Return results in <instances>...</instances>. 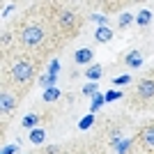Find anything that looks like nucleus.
Instances as JSON below:
<instances>
[{
  "label": "nucleus",
  "mask_w": 154,
  "mask_h": 154,
  "mask_svg": "<svg viewBox=\"0 0 154 154\" xmlns=\"http://www.w3.org/2000/svg\"><path fill=\"white\" fill-rule=\"evenodd\" d=\"M85 76L92 78V81L101 78V76H103V67H101V64H92V67H88V69H85Z\"/></svg>",
  "instance_id": "obj_10"
},
{
  "label": "nucleus",
  "mask_w": 154,
  "mask_h": 154,
  "mask_svg": "<svg viewBox=\"0 0 154 154\" xmlns=\"http://www.w3.org/2000/svg\"><path fill=\"white\" fill-rule=\"evenodd\" d=\"M154 99V74H147V76H143L136 81L134 90H131V103H145Z\"/></svg>",
  "instance_id": "obj_4"
},
{
  "label": "nucleus",
  "mask_w": 154,
  "mask_h": 154,
  "mask_svg": "<svg viewBox=\"0 0 154 154\" xmlns=\"http://www.w3.org/2000/svg\"><path fill=\"white\" fill-rule=\"evenodd\" d=\"M92 58H94V51H92V48H78V51L74 53L76 64H90Z\"/></svg>",
  "instance_id": "obj_8"
},
{
  "label": "nucleus",
  "mask_w": 154,
  "mask_h": 154,
  "mask_svg": "<svg viewBox=\"0 0 154 154\" xmlns=\"http://www.w3.org/2000/svg\"><path fill=\"white\" fill-rule=\"evenodd\" d=\"M55 28H58L60 32H64V37L76 35V30H78V16H76V12L69 9V7L60 5L58 9H55Z\"/></svg>",
  "instance_id": "obj_3"
},
{
  "label": "nucleus",
  "mask_w": 154,
  "mask_h": 154,
  "mask_svg": "<svg viewBox=\"0 0 154 154\" xmlns=\"http://www.w3.org/2000/svg\"><path fill=\"white\" fill-rule=\"evenodd\" d=\"M124 67H129V69H138L143 64V53L138 51V48H134V51H129L127 55H124Z\"/></svg>",
  "instance_id": "obj_7"
},
{
  "label": "nucleus",
  "mask_w": 154,
  "mask_h": 154,
  "mask_svg": "<svg viewBox=\"0 0 154 154\" xmlns=\"http://www.w3.org/2000/svg\"><path fill=\"white\" fill-rule=\"evenodd\" d=\"M140 154H147V152H140Z\"/></svg>",
  "instance_id": "obj_13"
},
{
  "label": "nucleus",
  "mask_w": 154,
  "mask_h": 154,
  "mask_svg": "<svg viewBox=\"0 0 154 154\" xmlns=\"http://www.w3.org/2000/svg\"><path fill=\"white\" fill-rule=\"evenodd\" d=\"M46 39H48V32H46V26L42 21H28L19 30V42L26 48H39L46 44Z\"/></svg>",
  "instance_id": "obj_1"
},
{
  "label": "nucleus",
  "mask_w": 154,
  "mask_h": 154,
  "mask_svg": "<svg viewBox=\"0 0 154 154\" xmlns=\"http://www.w3.org/2000/svg\"><path fill=\"white\" fill-rule=\"evenodd\" d=\"M35 76H37V64L30 58H19L12 64V71H9L12 83L16 85V88H23V90L35 81Z\"/></svg>",
  "instance_id": "obj_2"
},
{
  "label": "nucleus",
  "mask_w": 154,
  "mask_h": 154,
  "mask_svg": "<svg viewBox=\"0 0 154 154\" xmlns=\"http://www.w3.org/2000/svg\"><path fill=\"white\" fill-rule=\"evenodd\" d=\"M129 23H131V14H122L120 16V28H127Z\"/></svg>",
  "instance_id": "obj_11"
},
{
  "label": "nucleus",
  "mask_w": 154,
  "mask_h": 154,
  "mask_svg": "<svg viewBox=\"0 0 154 154\" xmlns=\"http://www.w3.org/2000/svg\"><path fill=\"white\" fill-rule=\"evenodd\" d=\"M81 154H97V152H81Z\"/></svg>",
  "instance_id": "obj_12"
},
{
  "label": "nucleus",
  "mask_w": 154,
  "mask_h": 154,
  "mask_svg": "<svg viewBox=\"0 0 154 154\" xmlns=\"http://www.w3.org/2000/svg\"><path fill=\"white\" fill-rule=\"evenodd\" d=\"M19 106V92H14L12 88H2L0 92V110H2V115H12L14 110Z\"/></svg>",
  "instance_id": "obj_5"
},
{
  "label": "nucleus",
  "mask_w": 154,
  "mask_h": 154,
  "mask_svg": "<svg viewBox=\"0 0 154 154\" xmlns=\"http://www.w3.org/2000/svg\"><path fill=\"white\" fill-rule=\"evenodd\" d=\"M94 39L99 42V44H108L110 39H113V30H110L108 26H99L94 30Z\"/></svg>",
  "instance_id": "obj_9"
},
{
  "label": "nucleus",
  "mask_w": 154,
  "mask_h": 154,
  "mask_svg": "<svg viewBox=\"0 0 154 154\" xmlns=\"http://www.w3.org/2000/svg\"><path fill=\"white\" fill-rule=\"evenodd\" d=\"M138 143L145 152H152L154 154V122L152 124H145V127L138 131Z\"/></svg>",
  "instance_id": "obj_6"
}]
</instances>
